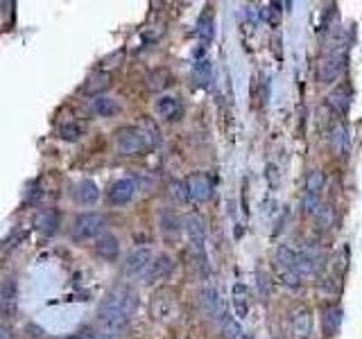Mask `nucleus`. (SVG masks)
Returning <instances> with one entry per match:
<instances>
[{"instance_id": "f257e3e1", "label": "nucleus", "mask_w": 362, "mask_h": 339, "mask_svg": "<svg viewBox=\"0 0 362 339\" xmlns=\"http://www.w3.org/2000/svg\"><path fill=\"white\" fill-rule=\"evenodd\" d=\"M138 299L134 290L129 288H113L98 305V321L102 326V333L106 335H120L129 326V319L136 312Z\"/></svg>"}, {"instance_id": "f03ea898", "label": "nucleus", "mask_w": 362, "mask_h": 339, "mask_svg": "<svg viewBox=\"0 0 362 339\" xmlns=\"http://www.w3.org/2000/svg\"><path fill=\"white\" fill-rule=\"evenodd\" d=\"M106 231V218L100 213H82L75 218L73 224V240L75 242H87V240H98Z\"/></svg>"}, {"instance_id": "7ed1b4c3", "label": "nucleus", "mask_w": 362, "mask_h": 339, "mask_svg": "<svg viewBox=\"0 0 362 339\" xmlns=\"http://www.w3.org/2000/svg\"><path fill=\"white\" fill-rule=\"evenodd\" d=\"M115 148L125 156H138L150 148V136L138 127H125L115 134Z\"/></svg>"}, {"instance_id": "20e7f679", "label": "nucleus", "mask_w": 362, "mask_h": 339, "mask_svg": "<svg viewBox=\"0 0 362 339\" xmlns=\"http://www.w3.org/2000/svg\"><path fill=\"white\" fill-rule=\"evenodd\" d=\"M186 233L190 249L195 256H204V246H206V222L199 215H188L186 218Z\"/></svg>"}, {"instance_id": "39448f33", "label": "nucleus", "mask_w": 362, "mask_h": 339, "mask_svg": "<svg viewBox=\"0 0 362 339\" xmlns=\"http://www.w3.org/2000/svg\"><path fill=\"white\" fill-rule=\"evenodd\" d=\"M344 64H346V55H344V52H330L328 57H324V59L319 61L317 80L321 84L335 82L337 77L344 73Z\"/></svg>"}, {"instance_id": "423d86ee", "label": "nucleus", "mask_w": 362, "mask_h": 339, "mask_svg": "<svg viewBox=\"0 0 362 339\" xmlns=\"http://www.w3.org/2000/svg\"><path fill=\"white\" fill-rule=\"evenodd\" d=\"M152 251L145 249V246H141V249L132 251L125 260V265H122V274L129 276V279H134V276H143L148 274V269L152 265Z\"/></svg>"}, {"instance_id": "0eeeda50", "label": "nucleus", "mask_w": 362, "mask_h": 339, "mask_svg": "<svg viewBox=\"0 0 362 339\" xmlns=\"http://www.w3.org/2000/svg\"><path fill=\"white\" fill-rule=\"evenodd\" d=\"M183 183H186L188 197L195 199V202H206L213 195V183L206 174H190Z\"/></svg>"}, {"instance_id": "6e6552de", "label": "nucleus", "mask_w": 362, "mask_h": 339, "mask_svg": "<svg viewBox=\"0 0 362 339\" xmlns=\"http://www.w3.org/2000/svg\"><path fill=\"white\" fill-rule=\"evenodd\" d=\"M136 195V183L132 179H118L113 183V186L109 188V202L113 206H125L134 199Z\"/></svg>"}, {"instance_id": "1a4fd4ad", "label": "nucleus", "mask_w": 362, "mask_h": 339, "mask_svg": "<svg viewBox=\"0 0 362 339\" xmlns=\"http://www.w3.org/2000/svg\"><path fill=\"white\" fill-rule=\"evenodd\" d=\"M36 229L41 231L43 235H52L59 231V213L55 208H43L41 213H36Z\"/></svg>"}, {"instance_id": "9d476101", "label": "nucleus", "mask_w": 362, "mask_h": 339, "mask_svg": "<svg viewBox=\"0 0 362 339\" xmlns=\"http://www.w3.org/2000/svg\"><path fill=\"white\" fill-rule=\"evenodd\" d=\"M172 258L168 256V253H161V256H157L152 260V265L148 269V281H159V279H168L172 272Z\"/></svg>"}, {"instance_id": "9b49d317", "label": "nucleus", "mask_w": 362, "mask_h": 339, "mask_svg": "<svg viewBox=\"0 0 362 339\" xmlns=\"http://www.w3.org/2000/svg\"><path fill=\"white\" fill-rule=\"evenodd\" d=\"M95 253H98L100 258H104V260H115V258H118V253H120L118 237L109 235V233H104L102 237H98V242H95Z\"/></svg>"}, {"instance_id": "f8f14e48", "label": "nucleus", "mask_w": 362, "mask_h": 339, "mask_svg": "<svg viewBox=\"0 0 362 339\" xmlns=\"http://www.w3.org/2000/svg\"><path fill=\"white\" fill-rule=\"evenodd\" d=\"M75 199L84 206H91L100 199V190L91 179H84L75 186Z\"/></svg>"}, {"instance_id": "ddd939ff", "label": "nucleus", "mask_w": 362, "mask_h": 339, "mask_svg": "<svg viewBox=\"0 0 362 339\" xmlns=\"http://www.w3.org/2000/svg\"><path fill=\"white\" fill-rule=\"evenodd\" d=\"M91 109L98 115H102V118H111V115L120 111V104H118V100H113L109 95H95L93 102H91Z\"/></svg>"}, {"instance_id": "4468645a", "label": "nucleus", "mask_w": 362, "mask_h": 339, "mask_svg": "<svg viewBox=\"0 0 362 339\" xmlns=\"http://www.w3.org/2000/svg\"><path fill=\"white\" fill-rule=\"evenodd\" d=\"M292 328H295V335H297L299 339H306L308 335H310V330H313L310 310H306V307H302V310H297L295 314H292Z\"/></svg>"}, {"instance_id": "2eb2a0df", "label": "nucleus", "mask_w": 362, "mask_h": 339, "mask_svg": "<svg viewBox=\"0 0 362 339\" xmlns=\"http://www.w3.org/2000/svg\"><path fill=\"white\" fill-rule=\"evenodd\" d=\"M202 307L209 314H220L222 301H220L218 290H215L213 285H206V288L202 290Z\"/></svg>"}, {"instance_id": "dca6fc26", "label": "nucleus", "mask_w": 362, "mask_h": 339, "mask_svg": "<svg viewBox=\"0 0 362 339\" xmlns=\"http://www.w3.org/2000/svg\"><path fill=\"white\" fill-rule=\"evenodd\" d=\"M330 145H333V150H335L337 154L349 152L351 141H349V132H346L344 125H335V127H333V132H330Z\"/></svg>"}, {"instance_id": "f3484780", "label": "nucleus", "mask_w": 362, "mask_h": 339, "mask_svg": "<svg viewBox=\"0 0 362 339\" xmlns=\"http://www.w3.org/2000/svg\"><path fill=\"white\" fill-rule=\"evenodd\" d=\"M179 111H181L179 102H177V100L170 97V95L161 97L157 102V113L161 115V118H166V120H174L177 115H179Z\"/></svg>"}, {"instance_id": "a211bd4d", "label": "nucleus", "mask_w": 362, "mask_h": 339, "mask_svg": "<svg viewBox=\"0 0 362 339\" xmlns=\"http://www.w3.org/2000/svg\"><path fill=\"white\" fill-rule=\"evenodd\" d=\"M328 104L333 106V109L337 111V113H346L349 111V104H351V100H349V93H346V91H333V93L328 95Z\"/></svg>"}, {"instance_id": "6ab92c4d", "label": "nucleus", "mask_w": 362, "mask_h": 339, "mask_svg": "<svg viewBox=\"0 0 362 339\" xmlns=\"http://www.w3.org/2000/svg\"><path fill=\"white\" fill-rule=\"evenodd\" d=\"M82 134H84V127L75 120L64 122V125L59 127V136L64 138V141H80Z\"/></svg>"}, {"instance_id": "aec40b11", "label": "nucleus", "mask_w": 362, "mask_h": 339, "mask_svg": "<svg viewBox=\"0 0 362 339\" xmlns=\"http://www.w3.org/2000/svg\"><path fill=\"white\" fill-rule=\"evenodd\" d=\"M161 231H163L166 235L179 233V220H177L174 213H170V211H161Z\"/></svg>"}, {"instance_id": "412c9836", "label": "nucleus", "mask_w": 362, "mask_h": 339, "mask_svg": "<svg viewBox=\"0 0 362 339\" xmlns=\"http://www.w3.org/2000/svg\"><path fill=\"white\" fill-rule=\"evenodd\" d=\"M199 36L202 41H211L213 38V12L206 10L202 16H199Z\"/></svg>"}, {"instance_id": "4be33fe9", "label": "nucleus", "mask_w": 362, "mask_h": 339, "mask_svg": "<svg viewBox=\"0 0 362 339\" xmlns=\"http://www.w3.org/2000/svg\"><path fill=\"white\" fill-rule=\"evenodd\" d=\"M106 86H109V75H106V73H98V75H93L87 82L84 91H87V93H100V91H104Z\"/></svg>"}, {"instance_id": "5701e85b", "label": "nucleus", "mask_w": 362, "mask_h": 339, "mask_svg": "<svg viewBox=\"0 0 362 339\" xmlns=\"http://www.w3.org/2000/svg\"><path fill=\"white\" fill-rule=\"evenodd\" d=\"M324 188V174L319 170H313L306 179V192H313V195H319V190Z\"/></svg>"}, {"instance_id": "b1692460", "label": "nucleus", "mask_w": 362, "mask_h": 339, "mask_svg": "<svg viewBox=\"0 0 362 339\" xmlns=\"http://www.w3.org/2000/svg\"><path fill=\"white\" fill-rule=\"evenodd\" d=\"M340 323H342V310L340 307H330L326 310V333H337L340 330Z\"/></svg>"}, {"instance_id": "393cba45", "label": "nucleus", "mask_w": 362, "mask_h": 339, "mask_svg": "<svg viewBox=\"0 0 362 339\" xmlns=\"http://www.w3.org/2000/svg\"><path fill=\"white\" fill-rule=\"evenodd\" d=\"M195 80L199 86H206L211 82V64L209 61H197L195 64Z\"/></svg>"}, {"instance_id": "a878e982", "label": "nucleus", "mask_w": 362, "mask_h": 339, "mask_svg": "<svg viewBox=\"0 0 362 339\" xmlns=\"http://www.w3.org/2000/svg\"><path fill=\"white\" fill-rule=\"evenodd\" d=\"M304 208H306V213H310V215H317L319 213V195H313V192H306V197H304Z\"/></svg>"}, {"instance_id": "bb28decb", "label": "nucleus", "mask_w": 362, "mask_h": 339, "mask_svg": "<svg viewBox=\"0 0 362 339\" xmlns=\"http://www.w3.org/2000/svg\"><path fill=\"white\" fill-rule=\"evenodd\" d=\"M80 339H111V335H106V333H84Z\"/></svg>"}]
</instances>
